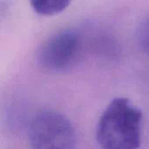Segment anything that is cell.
I'll list each match as a JSON object with an SVG mask.
<instances>
[{
    "mask_svg": "<svg viewBox=\"0 0 149 149\" xmlns=\"http://www.w3.org/2000/svg\"><path fill=\"white\" fill-rule=\"evenodd\" d=\"M137 38L141 49L149 53V16L141 23L138 27Z\"/></svg>",
    "mask_w": 149,
    "mask_h": 149,
    "instance_id": "cell-5",
    "label": "cell"
},
{
    "mask_svg": "<svg viewBox=\"0 0 149 149\" xmlns=\"http://www.w3.org/2000/svg\"><path fill=\"white\" fill-rule=\"evenodd\" d=\"M142 113L130 100H113L102 113L96 139L103 149H138L141 142Z\"/></svg>",
    "mask_w": 149,
    "mask_h": 149,
    "instance_id": "cell-1",
    "label": "cell"
},
{
    "mask_svg": "<svg viewBox=\"0 0 149 149\" xmlns=\"http://www.w3.org/2000/svg\"><path fill=\"white\" fill-rule=\"evenodd\" d=\"M71 0H30V3L38 14L41 16H53L64 11Z\"/></svg>",
    "mask_w": 149,
    "mask_h": 149,
    "instance_id": "cell-4",
    "label": "cell"
},
{
    "mask_svg": "<svg viewBox=\"0 0 149 149\" xmlns=\"http://www.w3.org/2000/svg\"><path fill=\"white\" fill-rule=\"evenodd\" d=\"M31 149H74L76 136L70 120L61 113L45 111L31 120L28 131Z\"/></svg>",
    "mask_w": 149,
    "mask_h": 149,
    "instance_id": "cell-2",
    "label": "cell"
},
{
    "mask_svg": "<svg viewBox=\"0 0 149 149\" xmlns=\"http://www.w3.org/2000/svg\"><path fill=\"white\" fill-rule=\"evenodd\" d=\"M80 46V35L73 29L62 30L43 43L38 52L40 65L50 71H62L73 61Z\"/></svg>",
    "mask_w": 149,
    "mask_h": 149,
    "instance_id": "cell-3",
    "label": "cell"
}]
</instances>
